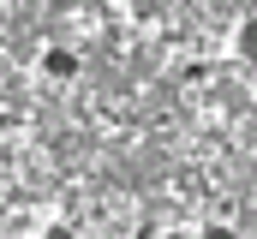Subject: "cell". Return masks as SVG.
<instances>
[{
  "instance_id": "6da1fadb",
  "label": "cell",
  "mask_w": 257,
  "mask_h": 239,
  "mask_svg": "<svg viewBox=\"0 0 257 239\" xmlns=\"http://www.w3.org/2000/svg\"><path fill=\"white\" fill-rule=\"evenodd\" d=\"M42 72H48V78H78V54H72V48H42Z\"/></svg>"
},
{
  "instance_id": "7a4b0ae2",
  "label": "cell",
  "mask_w": 257,
  "mask_h": 239,
  "mask_svg": "<svg viewBox=\"0 0 257 239\" xmlns=\"http://www.w3.org/2000/svg\"><path fill=\"white\" fill-rule=\"evenodd\" d=\"M233 48H239V60H257V18H245V24H239Z\"/></svg>"
}]
</instances>
